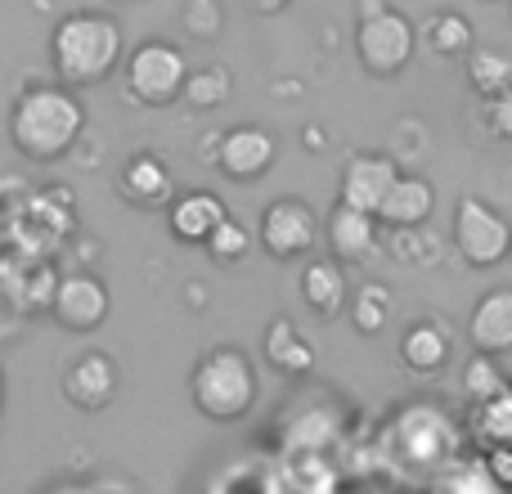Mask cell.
Instances as JSON below:
<instances>
[{"label":"cell","instance_id":"6da1fadb","mask_svg":"<svg viewBox=\"0 0 512 494\" xmlns=\"http://www.w3.org/2000/svg\"><path fill=\"white\" fill-rule=\"evenodd\" d=\"M86 131V104L77 99V86L63 81H36L23 86L9 104V144L27 162H59L77 149Z\"/></svg>","mask_w":512,"mask_h":494},{"label":"cell","instance_id":"7a4b0ae2","mask_svg":"<svg viewBox=\"0 0 512 494\" xmlns=\"http://www.w3.org/2000/svg\"><path fill=\"white\" fill-rule=\"evenodd\" d=\"M126 59L122 23L99 9H72L50 27V63L63 86H99Z\"/></svg>","mask_w":512,"mask_h":494},{"label":"cell","instance_id":"3957f363","mask_svg":"<svg viewBox=\"0 0 512 494\" xmlns=\"http://www.w3.org/2000/svg\"><path fill=\"white\" fill-rule=\"evenodd\" d=\"M261 396V378L248 351L239 346H212L189 373V400L203 418L212 423H239L256 409Z\"/></svg>","mask_w":512,"mask_h":494},{"label":"cell","instance_id":"277c9868","mask_svg":"<svg viewBox=\"0 0 512 494\" xmlns=\"http://www.w3.org/2000/svg\"><path fill=\"white\" fill-rule=\"evenodd\" d=\"M463 432L454 423V414L445 405H432V400H414L405 405L396 418L387 423L378 441V454L387 463H405V468H441L459 454Z\"/></svg>","mask_w":512,"mask_h":494},{"label":"cell","instance_id":"5b68a950","mask_svg":"<svg viewBox=\"0 0 512 494\" xmlns=\"http://www.w3.org/2000/svg\"><path fill=\"white\" fill-rule=\"evenodd\" d=\"M122 77H126V95L135 104H149V108H167L180 99L189 77V63L185 50L176 41H140L131 54L122 59Z\"/></svg>","mask_w":512,"mask_h":494},{"label":"cell","instance_id":"8992f818","mask_svg":"<svg viewBox=\"0 0 512 494\" xmlns=\"http://www.w3.org/2000/svg\"><path fill=\"white\" fill-rule=\"evenodd\" d=\"M418 50V27L400 9L382 5L355 23V54L373 77H400Z\"/></svg>","mask_w":512,"mask_h":494},{"label":"cell","instance_id":"52a82bcc","mask_svg":"<svg viewBox=\"0 0 512 494\" xmlns=\"http://www.w3.org/2000/svg\"><path fill=\"white\" fill-rule=\"evenodd\" d=\"M512 225L499 207H490L486 198H463L454 212V247L472 270H495L499 261H508Z\"/></svg>","mask_w":512,"mask_h":494},{"label":"cell","instance_id":"ba28073f","mask_svg":"<svg viewBox=\"0 0 512 494\" xmlns=\"http://www.w3.org/2000/svg\"><path fill=\"white\" fill-rule=\"evenodd\" d=\"M319 234H324V221L315 216V207L306 198H274L261 212V225H256V239L274 256V261H301L319 247Z\"/></svg>","mask_w":512,"mask_h":494},{"label":"cell","instance_id":"9c48e42d","mask_svg":"<svg viewBox=\"0 0 512 494\" xmlns=\"http://www.w3.org/2000/svg\"><path fill=\"white\" fill-rule=\"evenodd\" d=\"M274 158H279V144H274V135L256 122L221 131L216 135V149H212V167L221 171L225 180H239V185H252V180L270 176Z\"/></svg>","mask_w":512,"mask_h":494},{"label":"cell","instance_id":"30bf717a","mask_svg":"<svg viewBox=\"0 0 512 494\" xmlns=\"http://www.w3.org/2000/svg\"><path fill=\"white\" fill-rule=\"evenodd\" d=\"M108 306H113V292H108V283L90 270L63 274V279L54 283L50 315H54V324L68 328V333H95V328L108 319Z\"/></svg>","mask_w":512,"mask_h":494},{"label":"cell","instance_id":"8fae6325","mask_svg":"<svg viewBox=\"0 0 512 494\" xmlns=\"http://www.w3.org/2000/svg\"><path fill=\"white\" fill-rule=\"evenodd\" d=\"M63 400L86 414H99L117 400V387H122V373H117V360L108 351H81L68 360L63 369Z\"/></svg>","mask_w":512,"mask_h":494},{"label":"cell","instance_id":"7c38bea8","mask_svg":"<svg viewBox=\"0 0 512 494\" xmlns=\"http://www.w3.org/2000/svg\"><path fill=\"white\" fill-rule=\"evenodd\" d=\"M400 176V162L391 153H351L342 167V180H337V203H351V207H364V212H378L387 189L396 185Z\"/></svg>","mask_w":512,"mask_h":494},{"label":"cell","instance_id":"4fadbf2b","mask_svg":"<svg viewBox=\"0 0 512 494\" xmlns=\"http://www.w3.org/2000/svg\"><path fill=\"white\" fill-rule=\"evenodd\" d=\"M117 194H122L131 207H140V212H158V207H167L180 189H176V176H171L167 158L153 149H140L122 162V171H117Z\"/></svg>","mask_w":512,"mask_h":494},{"label":"cell","instance_id":"5bb4252c","mask_svg":"<svg viewBox=\"0 0 512 494\" xmlns=\"http://www.w3.org/2000/svg\"><path fill=\"white\" fill-rule=\"evenodd\" d=\"M225 216H230V207H225L221 194H212V189H189V194H176L167 203V230L176 243L203 247Z\"/></svg>","mask_w":512,"mask_h":494},{"label":"cell","instance_id":"9a60e30c","mask_svg":"<svg viewBox=\"0 0 512 494\" xmlns=\"http://www.w3.org/2000/svg\"><path fill=\"white\" fill-rule=\"evenodd\" d=\"M261 355H265V364H270L279 378H288V382H306L310 373H315V364H319L310 337L301 333V328L292 324L288 315H274L270 324H265Z\"/></svg>","mask_w":512,"mask_h":494},{"label":"cell","instance_id":"2e32d148","mask_svg":"<svg viewBox=\"0 0 512 494\" xmlns=\"http://www.w3.org/2000/svg\"><path fill=\"white\" fill-rule=\"evenodd\" d=\"M301 301H306L319 319H328V324H333L337 315H346V301H351L346 261H337L333 252L306 261V270H301Z\"/></svg>","mask_w":512,"mask_h":494},{"label":"cell","instance_id":"e0dca14e","mask_svg":"<svg viewBox=\"0 0 512 494\" xmlns=\"http://www.w3.org/2000/svg\"><path fill=\"white\" fill-rule=\"evenodd\" d=\"M378 212H364V207H351V203H337L324 221V239H328V252L337 261H364L373 256L378 247Z\"/></svg>","mask_w":512,"mask_h":494},{"label":"cell","instance_id":"ac0fdd59","mask_svg":"<svg viewBox=\"0 0 512 494\" xmlns=\"http://www.w3.org/2000/svg\"><path fill=\"white\" fill-rule=\"evenodd\" d=\"M450 351H454V337L445 328V319H418L400 333V364L418 378H432L450 364Z\"/></svg>","mask_w":512,"mask_h":494},{"label":"cell","instance_id":"d6986e66","mask_svg":"<svg viewBox=\"0 0 512 494\" xmlns=\"http://www.w3.org/2000/svg\"><path fill=\"white\" fill-rule=\"evenodd\" d=\"M436 212V189L427 176H396L378 207V221L387 230H423L427 216Z\"/></svg>","mask_w":512,"mask_h":494},{"label":"cell","instance_id":"ffe728a7","mask_svg":"<svg viewBox=\"0 0 512 494\" xmlns=\"http://www.w3.org/2000/svg\"><path fill=\"white\" fill-rule=\"evenodd\" d=\"M472 351L508 355L512 351V288H490L468 315Z\"/></svg>","mask_w":512,"mask_h":494},{"label":"cell","instance_id":"44dd1931","mask_svg":"<svg viewBox=\"0 0 512 494\" xmlns=\"http://www.w3.org/2000/svg\"><path fill=\"white\" fill-rule=\"evenodd\" d=\"M418 36H423L427 50L441 54V59H468V50L477 45L472 23L459 14V9H436V14L418 27Z\"/></svg>","mask_w":512,"mask_h":494},{"label":"cell","instance_id":"7402d4cb","mask_svg":"<svg viewBox=\"0 0 512 494\" xmlns=\"http://www.w3.org/2000/svg\"><path fill=\"white\" fill-rule=\"evenodd\" d=\"M346 315H351V324L360 337H378L382 328L391 324V315H396V297H391L387 283L364 279L360 288L351 292V301H346Z\"/></svg>","mask_w":512,"mask_h":494},{"label":"cell","instance_id":"603a6c76","mask_svg":"<svg viewBox=\"0 0 512 494\" xmlns=\"http://www.w3.org/2000/svg\"><path fill=\"white\" fill-rule=\"evenodd\" d=\"M468 436L477 445H512V382H508V391H499V396L472 400Z\"/></svg>","mask_w":512,"mask_h":494},{"label":"cell","instance_id":"cb8c5ba5","mask_svg":"<svg viewBox=\"0 0 512 494\" xmlns=\"http://www.w3.org/2000/svg\"><path fill=\"white\" fill-rule=\"evenodd\" d=\"M342 441V427H337V418L328 414V409H310V414H297L288 418V427H283V450L288 454H301V450H324L328 445Z\"/></svg>","mask_w":512,"mask_h":494},{"label":"cell","instance_id":"d4e9b609","mask_svg":"<svg viewBox=\"0 0 512 494\" xmlns=\"http://www.w3.org/2000/svg\"><path fill=\"white\" fill-rule=\"evenodd\" d=\"M230 95H234V77H230V68H221V63H207V68H189L185 90H180V99H185L189 108H198V113L230 104Z\"/></svg>","mask_w":512,"mask_h":494},{"label":"cell","instance_id":"484cf974","mask_svg":"<svg viewBox=\"0 0 512 494\" xmlns=\"http://www.w3.org/2000/svg\"><path fill=\"white\" fill-rule=\"evenodd\" d=\"M432 486L436 490H468V494H495V477H490L486 468V454H477V459H463V454H454L450 463H441V468L432 472Z\"/></svg>","mask_w":512,"mask_h":494},{"label":"cell","instance_id":"4316f807","mask_svg":"<svg viewBox=\"0 0 512 494\" xmlns=\"http://www.w3.org/2000/svg\"><path fill=\"white\" fill-rule=\"evenodd\" d=\"M468 81L477 95H495L512 86V54L490 50V45H472L468 50Z\"/></svg>","mask_w":512,"mask_h":494},{"label":"cell","instance_id":"83f0119b","mask_svg":"<svg viewBox=\"0 0 512 494\" xmlns=\"http://www.w3.org/2000/svg\"><path fill=\"white\" fill-rule=\"evenodd\" d=\"M180 23H185V36L198 45L221 41L225 32V5L221 0H185L180 5Z\"/></svg>","mask_w":512,"mask_h":494},{"label":"cell","instance_id":"f1b7e54d","mask_svg":"<svg viewBox=\"0 0 512 494\" xmlns=\"http://www.w3.org/2000/svg\"><path fill=\"white\" fill-rule=\"evenodd\" d=\"M463 391H468V400H486V396L508 391V378H504V369H499V355L472 351V360L463 364Z\"/></svg>","mask_w":512,"mask_h":494},{"label":"cell","instance_id":"f546056e","mask_svg":"<svg viewBox=\"0 0 512 494\" xmlns=\"http://www.w3.org/2000/svg\"><path fill=\"white\" fill-rule=\"evenodd\" d=\"M203 247H207V256H212L216 265H234V261H243V256L252 252V230L243 221H234V216H225Z\"/></svg>","mask_w":512,"mask_h":494},{"label":"cell","instance_id":"4dcf8cb0","mask_svg":"<svg viewBox=\"0 0 512 494\" xmlns=\"http://www.w3.org/2000/svg\"><path fill=\"white\" fill-rule=\"evenodd\" d=\"M477 117L486 126V135L495 140H512V86L508 90H495V95H477Z\"/></svg>","mask_w":512,"mask_h":494},{"label":"cell","instance_id":"1f68e13d","mask_svg":"<svg viewBox=\"0 0 512 494\" xmlns=\"http://www.w3.org/2000/svg\"><path fill=\"white\" fill-rule=\"evenodd\" d=\"M486 468L499 490H512V445H486Z\"/></svg>","mask_w":512,"mask_h":494},{"label":"cell","instance_id":"d6a6232c","mask_svg":"<svg viewBox=\"0 0 512 494\" xmlns=\"http://www.w3.org/2000/svg\"><path fill=\"white\" fill-rule=\"evenodd\" d=\"M252 5H256V14H283L292 0H252Z\"/></svg>","mask_w":512,"mask_h":494},{"label":"cell","instance_id":"836d02e7","mask_svg":"<svg viewBox=\"0 0 512 494\" xmlns=\"http://www.w3.org/2000/svg\"><path fill=\"white\" fill-rule=\"evenodd\" d=\"M306 149H310V153L324 149V131H319V126H306Z\"/></svg>","mask_w":512,"mask_h":494},{"label":"cell","instance_id":"e575fe53","mask_svg":"<svg viewBox=\"0 0 512 494\" xmlns=\"http://www.w3.org/2000/svg\"><path fill=\"white\" fill-rule=\"evenodd\" d=\"M373 9H382V0H360V18L373 14Z\"/></svg>","mask_w":512,"mask_h":494},{"label":"cell","instance_id":"d590c367","mask_svg":"<svg viewBox=\"0 0 512 494\" xmlns=\"http://www.w3.org/2000/svg\"><path fill=\"white\" fill-rule=\"evenodd\" d=\"M0 405H5V369H0Z\"/></svg>","mask_w":512,"mask_h":494},{"label":"cell","instance_id":"8d00e7d4","mask_svg":"<svg viewBox=\"0 0 512 494\" xmlns=\"http://www.w3.org/2000/svg\"><path fill=\"white\" fill-rule=\"evenodd\" d=\"M508 261H512V243H508Z\"/></svg>","mask_w":512,"mask_h":494}]
</instances>
